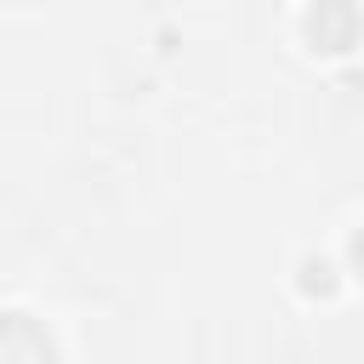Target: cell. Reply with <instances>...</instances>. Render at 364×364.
<instances>
[{
    "mask_svg": "<svg viewBox=\"0 0 364 364\" xmlns=\"http://www.w3.org/2000/svg\"><path fill=\"white\" fill-rule=\"evenodd\" d=\"M353 256H358V267H364V233H358V245H353Z\"/></svg>",
    "mask_w": 364,
    "mask_h": 364,
    "instance_id": "3957f363",
    "label": "cell"
},
{
    "mask_svg": "<svg viewBox=\"0 0 364 364\" xmlns=\"http://www.w3.org/2000/svg\"><path fill=\"white\" fill-rule=\"evenodd\" d=\"M0 364H51V341L23 313H6L0 318Z\"/></svg>",
    "mask_w": 364,
    "mask_h": 364,
    "instance_id": "6da1fadb",
    "label": "cell"
},
{
    "mask_svg": "<svg viewBox=\"0 0 364 364\" xmlns=\"http://www.w3.org/2000/svg\"><path fill=\"white\" fill-rule=\"evenodd\" d=\"M313 40L324 51H347L353 46V11L347 6H318L313 11Z\"/></svg>",
    "mask_w": 364,
    "mask_h": 364,
    "instance_id": "7a4b0ae2",
    "label": "cell"
}]
</instances>
